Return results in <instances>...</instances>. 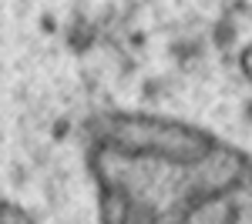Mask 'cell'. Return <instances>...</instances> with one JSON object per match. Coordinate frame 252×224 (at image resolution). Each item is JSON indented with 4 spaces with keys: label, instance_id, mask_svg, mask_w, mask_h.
Masks as SVG:
<instances>
[{
    "label": "cell",
    "instance_id": "1",
    "mask_svg": "<svg viewBox=\"0 0 252 224\" xmlns=\"http://www.w3.org/2000/svg\"><path fill=\"white\" fill-rule=\"evenodd\" d=\"M101 224H252V157L215 137L192 154L88 144Z\"/></svg>",
    "mask_w": 252,
    "mask_h": 224
},
{
    "label": "cell",
    "instance_id": "2",
    "mask_svg": "<svg viewBox=\"0 0 252 224\" xmlns=\"http://www.w3.org/2000/svg\"><path fill=\"white\" fill-rule=\"evenodd\" d=\"M0 224H37V221H34V214H31L27 207H20L17 201L0 198Z\"/></svg>",
    "mask_w": 252,
    "mask_h": 224
},
{
    "label": "cell",
    "instance_id": "3",
    "mask_svg": "<svg viewBox=\"0 0 252 224\" xmlns=\"http://www.w3.org/2000/svg\"><path fill=\"white\" fill-rule=\"evenodd\" d=\"M239 71L252 80V44H249V47H242V54H239Z\"/></svg>",
    "mask_w": 252,
    "mask_h": 224
}]
</instances>
